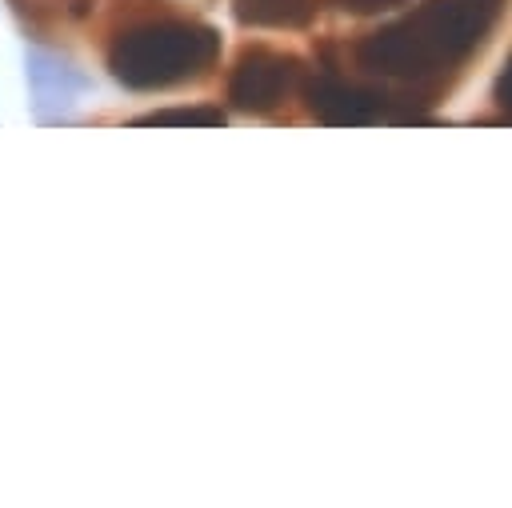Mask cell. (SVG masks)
Segmentation results:
<instances>
[{
	"label": "cell",
	"mask_w": 512,
	"mask_h": 508,
	"mask_svg": "<svg viewBox=\"0 0 512 508\" xmlns=\"http://www.w3.org/2000/svg\"><path fill=\"white\" fill-rule=\"evenodd\" d=\"M504 8L508 0H424L352 44H320V64L380 84L396 104V120H424L420 108L448 96L496 32Z\"/></svg>",
	"instance_id": "obj_1"
},
{
	"label": "cell",
	"mask_w": 512,
	"mask_h": 508,
	"mask_svg": "<svg viewBox=\"0 0 512 508\" xmlns=\"http://www.w3.org/2000/svg\"><path fill=\"white\" fill-rule=\"evenodd\" d=\"M220 60V32L176 12L128 16L108 40V72L124 88H176L204 80Z\"/></svg>",
	"instance_id": "obj_2"
},
{
	"label": "cell",
	"mask_w": 512,
	"mask_h": 508,
	"mask_svg": "<svg viewBox=\"0 0 512 508\" xmlns=\"http://www.w3.org/2000/svg\"><path fill=\"white\" fill-rule=\"evenodd\" d=\"M304 60L272 44H244L228 72V104L248 116H268L304 88Z\"/></svg>",
	"instance_id": "obj_3"
},
{
	"label": "cell",
	"mask_w": 512,
	"mask_h": 508,
	"mask_svg": "<svg viewBox=\"0 0 512 508\" xmlns=\"http://www.w3.org/2000/svg\"><path fill=\"white\" fill-rule=\"evenodd\" d=\"M24 68H28V88H32V104L40 116L48 112H68L72 104H80V96L92 92V76H84L76 64L52 56V52H40L32 48L24 56Z\"/></svg>",
	"instance_id": "obj_4"
},
{
	"label": "cell",
	"mask_w": 512,
	"mask_h": 508,
	"mask_svg": "<svg viewBox=\"0 0 512 508\" xmlns=\"http://www.w3.org/2000/svg\"><path fill=\"white\" fill-rule=\"evenodd\" d=\"M8 8L32 40H52L80 28L96 12V0H8Z\"/></svg>",
	"instance_id": "obj_5"
},
{
	"label": "cell",
	"mask_w": 512,
	"mask_h": 508,
	"mask_svg": "<svg viewBox=\"0 0 512 508\" xmlns=\"http://www.w3.org/2000/svg\"><path fill=\"white\" fill-rule=\"evenodd\" d=\"M320 12V0H232V16L244 28H304Z\"/></svg>",
	"instance_id": "obj_6"
},
{
	"label": "cell",
	"mask_w": 512,
	"mask_h": 508,
	"mask_svg": "<svg viewBox=\"0 0 512 508\" xmlns=\"http://www.w3.org/2000/svg\"><path fill=\"white\" fill-rule=\"evenodd\" d=\"M136 124H224V108H160Z\"/></svg>",
	"instance_id": "obj_7"
},
{
	"label": "cell",
	"mask_w": 512,
	"mask_h": 508,
	"mask_svg": "<svg viewBox=\"0 0 512 508\" xmlns=\"http://www.w3.org/2000/svg\"><path fill=\"white\" fill-rule=\"evenodd\" d=\"M340 12H352V16H372V12H388V8H400L408 0H332Z\"/></svg>",
	"instance_id": "obj_8"
},
{
	"label": "cell",
	"mask_w": 512,
	"mask_h": 508,
	"mask_svg": "<svg viewBox=\"0 0 512 508\" xmlns=\"http://www.w3.org/2000/svg\"><path fill=\"white\" fill-rule=\"evenodd\" d=\"M492 100L512 116V56L504 60V68H500V76H496V84H492Z\"/></svg>",
	"instance_id": "obj_9"
}]
</instances>
